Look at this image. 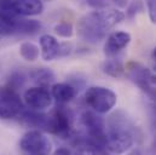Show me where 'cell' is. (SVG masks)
I'll return each instance as SVG.
<instances>
[{
    "label": "cell",
    "instance_id": "1",
    "mask_svg": "<svg viewBox=\"0 0 156 155\" xmlns=\"http://www.w3.org/2000/svg\"><path fill=\"white\" fill-rule=\"evenodd\" d=\"M125 18V13L117 9H102L85 13L79 18L76 32L80 40L97 44L107 37V33Z\"/></svg>",
    "mask_w": 156,
    "mask_h": 155
},
{
    "label": "cell",
    "instance_id": "2",
    "mask_svg": "<svg viewBox=\"0 0 156 155\" xmlns=\"http://www.w3.org/2000/svg\"><path fill=\"white\" fill-rule=\"evenodd\" d=\"M127 116L122 112H116L108 120L107 150L113 154L127 152L134 143V132Z\"/></svg>",
    "mask_w": 156,
    "mask_h": 155
},
{
    "label": "cell",
    "instance_id": "3",
    "mask_svg": "<svg viewBox=\"0 0 156 155\" xmlns=\"http://www.w3.org/2000/svg\"><path fill=\"white\" fill-rule=\"evenodd\" d=\"M74 115L69 108L64 104H58L47 117L46 131L58 136L62 139H67L74 136L73 121Z\"/></svg>",
    "mask_w": 156,
    "mask_h": 155
},
{
    "label": "cell",
    "instance_id": "4",
    "mask_svg": "<svg viewBox=\"0 0 156 155\" xmlns=\"http://www.w3.org/2000/svg\"><path fill=\"white\" fill-rule=\"evenodd\" d=\"M116 93L104 86H91L85 92V102L97 114L110 112L116 104Z\"/></svg>",
    "mask_w": 156,
    "mask_h": 155
},
{
    "label": "cell",
    "instance_id": "5",
    "mask_svg": "<svg viewBox=\"0 0 156 155\" xmlns=\"http://www.w3.org/2000/svg\"><path fill=\"white\" fill-rule=\"evenodd\" d=\"M125 74L156 103V88L151 85V73L149 68L139 62H128L125 66Z\"/></svg>",
    "mask_w": 156,
    "mask_h": 155
},
{
    "label": "cell",
    "instance_id": "6",
    "mask_svg": "<svg viewBox=\"0 0 156 155\" xmlns=\"http://www.w3.org/2000/svg\"><path fill=\"white\" fill-rule=\"evenodd\" d=\"M20 148L26 155H51L52 144L39 130H30L20 141Z\"/></svg>",
    "mask_w": 156,
    "mask_h": 155
},
{
    "label": "cell",
    "instance_id": "7",
    "mask_svg": "<svg viewBox=\"0 0 156 155\" xmlns=\"http://www.w3.org/2000/svg\"><path fill=\"white\" fill-rule=\"evenodd\" d=\"M23 102L17 91L5 86L0 87V119H13L20 116L23 109Z\"/></svg>",
    "mask_w": 156,
    "mask_h": 155
},
{
    "label": "cell",
    "instance_id": "8",
    "mask_svg": "<svg viewBox=\"0 0 156 155\" xmlns=\"http://www.w3.org/2000/svg\"><path fill=\"white\" fill-rule=\"evenodd\" d=\"M0 11L11 13L16 17L37 16L44 11V4L39 0H4L0 1Z\"/></svg>",
    "mask_w": 156,
    "mask_h": 155
},
{
    "label": "cell",
    "instance_id": "9",
    "mask_svg": "<svg viewBox=\"0 0 156 155\" xmlns=\"http://www.w3.org/2000/svg\"><path fill=\"white\" fill-rule=\"evenodd\" d=\"M23 101L32 110L39 112L48 108L52 104V96L47 88L33 86L24 91Z\"/></svg>",
    "mask_w": 156,
    "mask_h": 155
},
{
    "label": "cell",
    "instance_id": "10",
    "mask_svg": "<svg viewBox=\"0 0 156 155\" xmlns=\"http://www.w3.org/2000/svg\"><path fill=\"white\" fill-rule=\"evenodd\" d=\"M131 42V34L127 32L116 31L108 35L104 44V55L109 58H114L117 53L125 50Z\"/></svg>",
    "mask_w": 156,
    "mask_h": 155
},
{
    "label": "cell",
    "instance_id": "11",
    "mask_svg": "<svg viewBox=\"0 0 156 155\" xmlns=\"http://www.w3.org/2000/svg\"><path fill=\"white\" fill-rule=\"evenodd\" d=\"M40 53L44 61L51 62L59 56V47L61 44L58 40L51 34H42L39 39Z\"/></svg>",
    "mask_w": 156,
    "mask_h": 155
},
{
    "label": "cell",
    "instance_id": "12",
    "mask_svg": "<svg viewBox=\"0 0 156 155\" xmlns=\"http://www.w3.org/2000/svg\"><path fill=\"white\" fill-rule=\"evenodd\" d=\"M51 96L58 104H66L75 98L76 88L68 82H57L51 87Z\"/></svg>",
    "mask_w": 156,
    "mask_h": 155
},
{
    "label": "cell",
    "instance_id": "13",
    "mask_svg": "<svg viewBox=\"0 0 156 155\" xmlns=\"http://www.w3.org/2000/svg\"><path fill=\"white\" fill-rule=\"evenodd\" d=\"M47 114L39 113L37 110H23L20 115V120L29 127H35L40 130L46 131V126H47Z\"/></svg>",
    "mask_w": 156,
    "mask_h": 155
},
{
    "label": "cell",
    "instance_id": "14",
    "mask_svg": "<svg viewBox=\"0 0 156 155\" xmlns=\"http://www.w3.org/2000/svg\"><path fill=\"white\" fill-rule=\"evenodd\" d=\"M28 78L39 87L47 88L55 81V74L50 68H35L28 73Z\"/></svg>",
    "mask_w": 156,
    "mask_h": 155
},
{
    "label": "cell",
    "instance_id": "15",
    "mask_svg": "<svg viewBox=\"0 0 156 155\" xmlns=\"http://www.w3.org/2000/svg\"><path fill=\"white\" fill-rule=\"evenodd\" d=\"M18 20L20 17L0 11V37H9L17 34Z\"/></svg>",
    "mask_w": 156,
    "mask_h": 155
},
{
    "label": "cell",
    "instance_id": "16",
    "mask_svg": "<svg viewBox=\"0 0 156 155\" xmlns=\"http://www.w3.org/2000/svg\"><path fill=\"white\" fill-rule=\"evenodd\" d=\"M41 31V23L37 20L21 18L18 20L17 34L21 35H35Z\"/></svg>",
    "mask_w": 156,
    "mask_h": 155
},
{
    "label": "cell",
    "instance_id": "17",
    "mask_svg": "<svg viewBox=\"0 0 156 155\" xmlns=\"http://www.w3.org/2000/svg\"><path fill=\"white\" fill-rule=\"evenodd\" d=\"M103 72L113 78H121L125 75V64L117 58H109L102 66Z\"/></svg>",
    "mask_w": 156,
    "mask_h": 155
},
{
    "label": "cell",
    "instance_id": "18",
    "mask_svg": "<svg viewBox=\"0 0 156 155\" xmlns=\"http://www.w3.org/2000/svg\"><path fill=\"white\" fill-rule=\"evenodd\" d=\"M20 55L23 59L28 61V62H34L39 58L40 49L38 45H35L34 42L30 41H24L21 44L20 46Z\"/></svg>",
    "mask_w": 156,
    "mask_h": 155
},
{
    "label": "cell",
    "instance_id": "19",
    "mask_svg": "<svg viewBox=\"0 0 156 155\" xmlns=\"http://www.w3.org/2000/svg\"><path fill=\"white\" fill-rule=\"evenodd\" d=\"M27 79H28V74H26L24 72H22V70L13 72L9 77L6 86L10 87V88H12V90H15V91H17L18 88H21L24 85V82L27 81Z\"/></svg>",
    "mask_w": 156,
    "mask_h": 155
},
{
    "label": "cell",
    "instance_id": "20",
    "mask_svg": "<svg viewBox=\"0 0 156 155\" xmlns=\"http://www.w3.org/2000/svg\"><path fill=\"white\" fill-rule=\"evenodd\" d=\"M75 144L78 147L74 155H98V152L85 142L83 136L75 137Z\"/></svg>",
    "mask_w": 156,
    "mask_h": 155
},
{
    "label": "cell",
    "instance_id": "21",
    "mask_svg": "<svg viewBox=\"0 0 156 155\" xmlns=\"http://www.w3.org/2000/svg\"><path fill=\"white\" fill-rule=\"evenodd\" d=\"M55 33L62 38H70L74 34V28L70 22H59L55 26Z\"/></svg>",
    "mask_w": 156,
    "mask_h": 155
},
{
    "label": "cell",
    "instance_id": "22",
    "mask_svg": "<svg viewBox=\"0 0 156 155\" xmlns=\"http://www.w3.org/2000/svg\"><path fill=\"white\" fill-rule=\"evenodd\" d=\"M142 10H143V4H142V2H139V1L132 2V4H129L128 7H127V11H126L125 17L127 16L128 18H133V17H134L139 11H142Z\"/></svg>",
    "mask_w": 156,
    "mask_h": 155
},
{
    "label": "cell",
    "instance_id": "23",
    "mask_svg": "<svg viewBox=\"0 0 156 155\" xmlns=\"http://www.w3.org/2000/svg\"><path fill=\"white\" fill-rule=\"evenodd\" d=\"M151 23L156 24V0H149L145 2Z\"/></svg>",
    "mask_w": 156,
    "mask_h": 155
},
{
    "label": "cell",
    "instance_id": "24",
    "mask_svg": "<svg viewBox=\"0 0 156 155\" xmlns=\"http://www.w3.org/2000/svg\"><path fill=\"white\" fill-rule=\"evenodd\" d=\"M72 52V45L70 44H61V47H59V56H67Z\"/></svg>",
    "mask_w": 156,
    "mask_h": 155
},
{
    "label": "cell",
    "instance_id": "25",
    "mask_svg": "<svg viewBox=\"0 0 156 155\" xmlns=\"http://www.w3.org/2000/svg\"><path fill=\"white\" fill-rule=\"evenodd\" d=\"M52 155H72V152L68 148L62 147V148H58L57 150H55V153Z\"/></svg>",
    "mask_w": 156,
    "mask_h": 155
},
{
    "label": "cell",
    "instance_id": "26",
    "mask_svg": "<svg viewBox=\"0 0 156 155\" xmlns=\"http://www.w3.org/2000/svg\"><path fill=\"white\" fill-rule=\"evenodd\" d=\"M98 155H115V154L110 153V152L107 150V149H103V150H99V152H98Z\"/></svg>",
    "mask_w": 156,
    "mask_h": 155
},
{
    "label": "cell",
    "instance_id": "27",
    "mask_svg": "<svg viewBox=\"0 0 156 155\" xmlns=\"http://www.w3.org/2000/svg\"><path fill=\"white\" fill-rule=\"evenodd\" d=\"M128 155H142V153H140V150H138V149H134V150H132L131 153Z\"/></svg>",
    "mask_w": 156,
    "mask_h": 155
},
{
    "label": "cell",
    "instance_id": "28",
    "mask_svg": "<svg viewBox=\"0 0 156 155\" xmlns=\"http://www.w3.org/2000/svg\"><path fill=\"white\" fill-rule=\"evenodd\" d=\"M151 85L156 87V75H151Z\"/></svg>",
    "mask_w": 156,
    "mask_h": 155
},
{
    "label": "cell",
    "instance_id": "29",
    "mask_svg": "<svg viewBox=\"0 0 156 155\" xmlns=\"http://www.w3.org/2000/svg\"><path fill=\"white\" fill-rule=\"evenodd\" d=\"M151 55H153V58L156 61V46H155V49L153 50V53H151Z\"/></svg>",
    "mask_w": 156,
    "mask_h": 155
},
{
    "label": "cell",
    "instance_id": "30",
    "mask_svg": "<svg viewBox=\"0 0 156 155\" xmlns=\"http://www.w3.org/2000/svg\"><path fill=\"white\" fill-rule=\"evenodd\" d=\"M154 70H155V72H156V64H155V66H154Z\"/></svg>",
    "mask_w": 156,
    "mask_h": 155
},
{
    "label": "cell",
    "instance_id": "31",
    "mask_svg": "<svg viewBox=\"0 0 156 155\" xmlns=\"http://www.w3.org/2000/svg\"><path fill=\"white\" fill-rule=\"evenodd\" d=\"M155 148H156V136H155Z\"/></svg>",
    "mask_w": 156,
    "mask_h": 155
}]
</instances>
